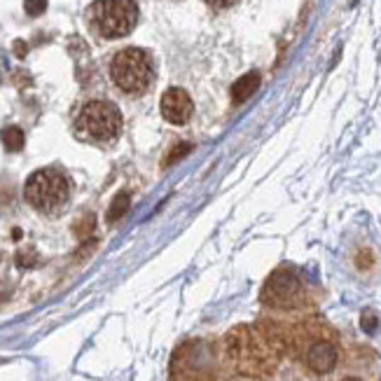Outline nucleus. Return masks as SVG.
<instances>
[{
    "label": "nucleus",
    "mask_w": 381,
    "mask_h": 381,
    "mask_svg": "<svg viewBox=\"0 0 381 381\" xmlns=\"http://www.w3.org/2000/svg\"><path fill=\"white\" fill-rule=\"evenodd\" d=\"M281 353H283L281 334L262 325H239L223 339L225 365L248 379H264L274 375Z\"/></svg>",
    "instance_id": "f257e3e1"
},
{
    "label": "nucleus",
    "mask_w": 381,
    "mask_h": 381,
    "mask_svg": "<svg viewBox=\"0 0 381 381\" xmlns=\"http://www.w3.org/2000/svg\"><path fill=\"white\" fill-rule=\"evenodd\" d=\"M218 346L209 339H187L173 351L169 381H218Z\"/></svg>",
    "instance_id": "f03ea898"
},
{
    "label": "nucleus",
    "mask_w": 381,
    "mask_h": 381,
    "mask_svg": "<svg viewBox=\"0 0 381 381\" xmlns=\"http://www.w3.org/2000/svg\"><path fill=\"white\" fill-rule=\"evenodd\" d=\"M110 78L122 94L141 96L150 89L155 80V66L146 49L127 47L119 49L110 61Z\"/></svg>",
    "instance_id": "7ed1b4c3"
},
{
    "label": "nucleus",
    "mask_w": 381,
    "mask_h": 381,
    "mask_svg": "<svg viewBox=\"0 0 381 381\" xmlns=\"http://www.w3.org/2000/svg\"><path fill=\"white\" fill-rule=\"evenodd\" d=\"M24 199L42 216H59L71 199V182L59 169H40L28 176Z\"/></svg>",
    "instance_id": "20e7f679"
},
{
    "label": "nucleus",
    "mask_w": 381,
    "mask_h": 381,
    "mask_svg": "<svg viewBox=\"0 0 381 381\" xmlns=\"http://www.w3.org/2000/svg\"><path fill=\"white\" fill-rule=\"evenodd\" d=\"M75 134L78 139L94 143V146H108L117 141L122 134V112L110 101H89L80 108L75 117Z\"/></svg>",
    "instance_id": "39448f33"
},
{
    "label": "nucleus",
    "mask_w": 381,
    "mask_h": 381,
    "mask_svg": "<svg viewBox=\"0 0 381 381\" xmlns=\"http://www.w3.org/2000/svg\"><path fill=\"white\" fill-rule=\"evenodd\" d=\"M89 21L101 37H124L139 21V5L136 0H96L89 7Z\"/></svg>",
    "instance_id": "423d86ee"
},
{
    "label": "nucleus",
    "mask_w": 381,
    "mask_h": 381,
    "mask_svg": "<svg viewBox=\"0 0 381 381\" xmlns=\"http://www.w3.org/2000/svg\"><path fill=\"white\" fill-rule=\"evenodd\" d=\"M304 283L293 269H276L266 279V283L260 293L264 307L291 311L304 304Z\"/></svg>",
    "instance_id": "0eeeda50"
},
{
    "label": "nucleus",
    "mask_w": 381,
    "mask_h": 381,
    "mask_svg": "<svg viewBox=\"0 0 381 381\" xmlns=\"http://www.w3.org/2000/svg\"><path fill=\"white\" fill-rule=\"evenodd\" d=\"M297 341L302 346V361L309 372H314V375H330L337 368L339 348L330 337L307 330L302 337H297Z\"/></svg>",
    "instance_id": "6e6552de"
},
{
    "label": "nucleus",
    "mask_w": 381,
    "mask_h": 381,
    "mask_svg": "<svg viewBox=\"0 0 381 381\" xmlns=\"http://www.w3.org/2000/svg\"><path fill=\"white\" fill-rule=\"evenodd\" d=\"M159 108H162V117L169 122V124H178V127L187 124L189 117H192V112H194L192 98H189L187 91L180 89V87L166 89Z\"/></svg>",
    "instance_id": "1a4fd4ad"
},
{
    "label": "nucleus",
    "mask_w": 381,
    "mask_h": 381,
    "mask_svg": "<svg viewBox=\"0 0 381 381\" xmlns=\"http://www.w3.org/2000/svg\"><path fill=\"white\" fill-rule=\"evenodd\" d=\"M257 85H260V75H257V73H246L243 78H239V80L234 82V87H232V101H234L236 105L246 103L248 98L255 94Z\"/></svg>",
    "instance_id": "9d476101"
},
{
    "label": "nucleus",
    "mask_w": 381,
    "mask_h": 381,
    "mask_svg": "<svg viewBox=\"0 0 381 381\" xmlns=\"http://www.w3.org/2000/svg\"><path fill=\"white\" fill-rule=\"evenodd\" d=\"M0 139H3L5 150H10V152H19L21 148H24V143H26L24 131H21L19 127H7V129H3Z\"/></svg>",
    "instance_id": "9b49d317"
},
{
    "label": "nucleus",
    "mask_w": 381,
    "mask_h": 381,
    "mask_svg": "<svg viewBox=\"0 0 381 381\" xmlns=\"http://www.w3.org/2000/svg\"><path fill=\"white\" fill-rule=\"evenodd\" d=\"M127 209H129V194L127 192H119L115 199H112L110 209H108V223L115 225L119 218H124Z\"/></svg>",
    "instance_id": "f8f14e48"
},
{
    "label": "nucleus",
    "mask_w": 381,
    "mask_h": 381,
    "mask_svg": "<svg viewBox=\"0 0 381 381\" xmlns=\"http://www.w3.org/2000/svg\"><path fill=\"white\" fill-rule=\"evenodd\" d=\"M361 327L368 334H375L377 332V327H379V318H377V314L372 309H365L363 311V316H361Z\"/></svg>",
    "instance_id": "ddd939ff"
},
{
    "label": "nucleus",
    "mask_w": 381,
    "mask_h": 381,
    "mask_svg": "<svg viewBox=\"0 0 381 381\" xmlns=\"http://www.w3.org/2000/svg\"><path fill=\"white\" fill-rule=\"evenodd\" d=\"M91 232H94V216H87L85 220H80V223L75 225V234H78L80 239H85Z\"/></svg>",
    "instance_id": "4468645a"
},
{
    "label": "nucleus",
    "mask_w": 381,
    "mask_h": 381,
    "mask_svg": "<svg viewBox=\"0 0 381 381\" xmlns=\"http://www.w3.org/2000/svg\"><path fill=\"white\" fill-rule=\"evenodd\" d=\"M189 150H192V146H189V143H182V146H176V148L171 150V155L166 157V164H176L178 159H180V157H185Z\"/></svg>",
    "instance_id": "2eb2a0df"
},
{
    "label": "nucleus",
    "mask_w": 381,
    "mask_h": 381,
    "mask_svg": "<svg viewBox=\"0 0 381 381\" xmlns=\"http://www.w3.org/2000/svg\"><path fill=\"white\" fill-rule=\"evenodd\" d=\"M45 7H47V0H26V12L33 14V17L42 14Z\"/></svg>",
    "instance_id": "dca6fc26"
},
{
    "label": "nucleus",
    "mask_w": 381,
    "mask_h": 381,
    "mask_svg": "<svg viewBox=\"0 0 381 381\" xmlns=\"http://www.w3.org/2000/svg\"><path fill=\"white\" fill-rule=\"evenodd\" d=\"M17 264L19 266H33L35 264V253L33 250H21L17 255Z\"/></svg>",
    "instance_id": "f3484780"
},
{
    "label": "nucleus",
    "mask_w": 381,
    "mask_h": 381,
    "mask_svg": "<svg viewBox=\"0 0 381 381\" xmlns=\"http://www.w3.org/2000/svg\"><path fill=\"white\" fill-rule=\"evenodd\" d=\"M206 3L211 7H220V10H223V7H232L236 0H206Z\"/></svg>",
    "instance_id": "a211bd4d"
},
{
    "label": "nucleus",
    "mask_w": 381,
    "mask_h": 381,
    "mask_svg": "<svg viewBox=\"0 0 381 381\" xmlns=\"http://www.w3.org/2000/svg\"><path fill=\"white\" fill-rule=\"evenodd\" d=\"M341 381H365V379H361V377H344Z\"/></svg>",
    "instance_id": "6ab92c4d"
}]
</instances>
